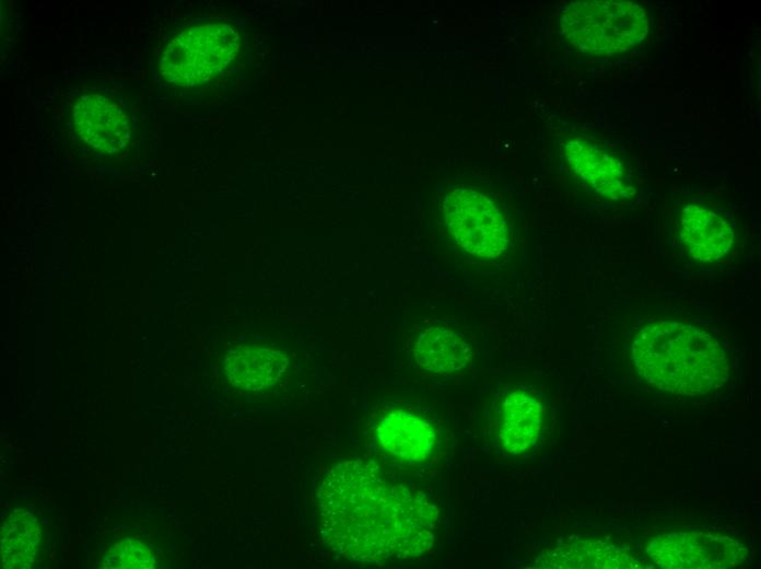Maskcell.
<instances>
[{
  "label": "cell",
  "instance_id": "7a4b0ae2",
  "mask_svg": "<svg viewBox=\"0 0 761 569\" xmlns=\"http://www.w3.org/2000/svg\"><path fill=\"white\" fill-rule=\"evenodd\" d=\"M632 359L647 383L683 395L718 387L729 370L725 351L711 335L674 321L642 327L632 341Z\"/></svg>",
  "mask_w": 761,
  "mask_h": 569
},
{
  "label": "cell",
  "instance_id": "5b68a950",
  "mask_svg": "<svg viewBox=\"0 0 761 569\" xmlns=\"http://www.w3.org/2000/svg\"><path fill=\"white\" fill-rule=\"evenodd\" d=\"M443 211L453 239L468 253L495 258L505 251L506 221L488 196L470 188L453 189L444 199Z\"/></svg>",
  "mask_w": 761,
  "mask_h": 569
},
{
  "label": "cell",
  "instance_id": "5bb4252c",
  "mask_svg": "<svg viewBox=\"0 0 761 569\" xmlns=\"http://www.w3.org/2000/svg\"><path fill=\"white\" fill-rule=\"evenodd\" d=\"M40 529L32 513L16 510L1 527V565L8 569L30 568L37 556Z\"/></svg>",
  "mask_w": 761,
  "mask_h": 569
},
{
  "label": "cell",
  "instance_id": "52a82bcc",
  "mask_svg": "<svg viewBox=\"0 0 761 569\" xmlns=\"http://www.w3.org/2000/svg\"><path fill=\"white\" fill-rule=\"evenodd\" d=\"M679 234L689 256L705 263L721 259L734 241L729 221L714 209L698 204L689 205L681 212Z\"/></svg>",
  "mask_w": 761,
  "mask_h": 569
},
{
  "label": "cell",
  "instance_id": "30bf717a",
  "mask_svg": "<svg viewBox=\"0 0 761 569\" xmlns=\"http://www.w3.org/2000/svg\"><path fill=\"white\" fill-rule=\"evenodd\" d=\"M543 406L522 390L510 392L503 399L495 420V437L508 453H522L537 441L542 428Z\"/></svg>",
  "mask_w": 761,
  "mask_h": 569
},
{
  "label": "cell",
  "instance_id": "9a60e30c",
  "mask_svg": "<svg viewBox=\"0 0 761 569\" xmlns=\"http://www.w3.org/2000/svg\"><path fill=\"white\" fill-rule=\"evenodd\" d=\"M546 567L557 568H641L625 551L600 541H583L557 548L546 557Z\"/></svg>",
  "mask_w": 761,
  "mask_h": 569
},
{
  "label": "cell",
  "instance_id": "4fadbf2b",
  "mask_svg": "<svg viewBox=\"0 0 761 569\" xmlns=\"http://www.w3.org/2000/svg\"><path fill=\"white\" fill-rule=\"evenodd\" d=\"M413 353L420 367L434 373L461 370L471 358V349L463 336L441 326L422 330L417 337Z\"/></svg>",
  "mask_w": 761,
  "mask_h": 569
},
{
  "label": "cell",
  "instance_id": "3957f363",
  "mask_svg": "<svg viewBox=\"0 0 761 569\" xmlns=\"http://www.w3.org/2000/svg\"><path fill=\"white\" fill-rule=\"evenodd\" d=\"M648 30L644 8L629 1H582L569 5L561 18L565 39L578 51L614 55L635 47Z\"/></svg>",
  "mask_w": 761,
  "mask_h": 569
},
{
  "label": "cell",
  "instance_id": "277c9868",
  "mask_svg": "<svg viewBox=\"0 0 761 569\" xmlns=\"http://www.w3.org/2000/svg\"><path fill=\"white\" fill-rule=\"evenodd\" d=\"M238 36L223 24H210L178 34L166 47L161 60L165 79L178 85L209 81L234 58Z\"/></svg>",
  "mask_w": 761,
  "mask_h": 569
},
{
  "label": "cell",
  "instance_id": "6da1fadb",
  "mask_svg": "<svg viewBox=\"0 0 761 569\" xmlns=\"http://www.w3.org/2000/svg\"><path fill=\"white\" fill-rule=\"evenodd\" d=\"M321 531L341 557L387 564L417 558L433 546L440 509L425 495L361 458L332 466L318 487Z\"/></svg>",
  "mask_w": 761,
  "mask_h": 569
},
{
  "label": "cell",
  "instance_id": "8fae6325",
  "mask_svg": "<svg viewBox=\"0 0 761 569\" xmlns=\"http://www.w3.org/2000/svg\"><path fill=\"white\" fill-rule=\"evenodd\" d=\"M288 356L276 348L238 346L225 360L229 382L244 391H260L276 384L286 371Z\"/></svg>",
  "mask_w": 761,
  "mask_h": 569
},
{
  "label": "cell",
  "instance_id": "8992f818",
  "mask_svg": "<svg viewBox=\"0 0 761 569\" xmlns=\"http://www.w3.org/2000/svg\"><path fill=\"white\" fill-rule=\"evenodd\" d=\"M646 551L655 565L670 569L735 567L747 557L738 541L710 532H674L652 538Z\"/></svg>",
  "mask_w": 761,
  "mask_h": 569
},
{
  "label": "cell",
  "instance_id": "7c38bea8",
  "mask_svg": "<svg viewBox=\"0 0 761 569\" xmlns=\"http://www.w3.org/2000/svg\"><path fill=\"white\" fill-rule=\"evenodd\" d=\"M565 155L578 177L599 194L618 198L625 188V170L610 154L581 140L570 142Z\"/></svg>",
  "mask_w": 761,
  "mask_h": 569
},
{
  "label": "cell",
  "instance_id": "ba28073f",
  "mask_svg": "<svg viewBox=\"0 0 761 569\" xmlns=\"http://www.w3.org/2000/svg\"><path fill=\"white\" fill-rule=\"evenodd\" d=\"M376 436L383 450L410 464L426 460L437 440L436 431L428 420L400 409L378 420Z\"/></svg>",
  "mask_w": 761,
  "mask_h": 569
},
{
  "label": "cell",
  "instance_id": "9c48e42d",
  "mask_svg": "<svg viewBox=\"0 0 761 569\" xmlns=\"http://www.w3.org/2000/svg\"><path fill=\"white\" fill-rule=\"evenodd\" d=\"M75 129L89 146L114 152L128 143L130 126L121 109L107 98L93 95L75 106Z\"/></svg>",
  "mask_w": 761,
  "mask_h": 569
},
{
  "label": "cell",
  "instance_id": "2e32d148",
  "mask_svg": "<svg viewBox=\"0 0 761 569\" xmlns=\"http://www.w3.org/2000/svg\"><path fill=\"white\" fill-rule=\"evenodd\" d=\"M103 568L110 569H152L155 558L147 545L139 541L121 539L104 555Z\"/></svg>",
  "mask_w": 761,
  "mask_h": 569
}]
</instances>
